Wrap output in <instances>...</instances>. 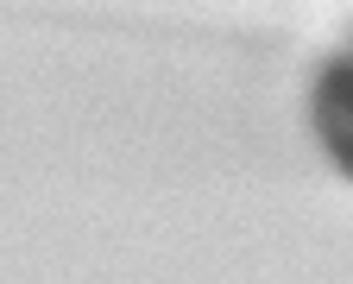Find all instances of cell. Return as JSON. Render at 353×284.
Masks as SVG:
<instances>
[{
    "label": "cell",
    "instance_id": "1",
    "mask_svg": "<svg viewBox=\"0 0 353 284\" xmlns=\"http://www.w3.org/2000/svg\"><path fill=\"white\" fill-rule=\"evenodd\" d=\"M316 133L328 158L353 177V38L328 57V70L316 76Z\"/></svg>",
    "mask_w": 353,
    "mask_h": 284
}]
</instances>
